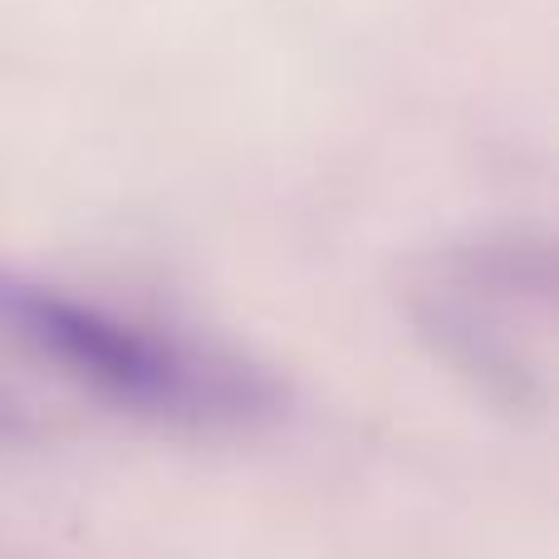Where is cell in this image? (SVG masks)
I'll return each mask as SVG.
<instances>
[{
  "label": "cell",
  "instance_id": "obj_2",
  "mask_svg": "<svg viewBox=\"0 0 559 559\" xmlns=\"http://www.w3.org/2000/svg\"><path fill=\"white\" fill-rule=\"evenodd\" d=\"M403 305L423 344L481 397L515 417L555 397V241L481 231L413 261Z\"/></svg>",
  "mask_w": 559,
  "mask_h": 559
},
{
  "label": "cell",
  "instance_id": "obj_1",
  "mask_svg": "<svg viewBox=\"0 0 559 559\" xmlns=\"http://www.w3.org/2000/svg\"><path fill=\"white\" fill-rule=\"evenodd\" d=\"M0 334L79 393L182 432H246L280 413V383L222 344L118 314L0 265Z\"/></svg>",
  "mask_w": 559,
  "mask_h": 559
}]
</instances>
